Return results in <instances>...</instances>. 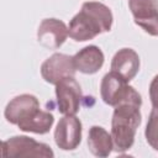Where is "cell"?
Here are the masks:
<instances>
[{"mask_svg":"<svg viewBox=\"0 0 158 158\" xmlns=\"http://www.w3.org/2000/svg\"><path fill=\"white\" fill-rule=\"evenodd\" d=\"M112 21L114 16L109 6L100 1H86L69 21L68 33L75 42H85L109 32Z\"/></svg>","mask_w":158,"mask_h":158,"instance_id":"6da1fadb","label":"cell"},{"mask_svg":"<svg viewBox=\"0 0 158 158\" xmlns=\"http://www.w3.org/2000/svg\"><path fill=\"white\" fill-rule=\"evenodd\" d=\"M141 105L139 100L123 101L115 106L111 118V137L114 141V151L117 153L127 152L135 143L138 126L141 125Z\"/></svg>","mask_w":158,"mask_h":158,"instance_id":"7a4b0ae2","label":"cell"},{"mask_svg":"<svg viewBox=\"0 0 158 158\" xmlns=\"http://www.w3.org/2000/svg\"><path fill=\"white\" fill-rule=\"evenodd\" d=\"M100 95L102 101L112 107L123 101L142 99L141 94L133 86L128 85V81L112 70L102 77L100 84Z\"/></svg>","mask_w":158,"mask_h":158,"instance_id":"3957f363","label":"cell"},{"mask_svg":"<svg viewBox=\"0 0 158 158\" xmlns=\"http://www.w3.org/2000/svg\"><path fill=\"white\" fill-rule=\"evenodd\" d=\"M2 157H43L53 158L52 148L27 136H14L1 143Z\"/></svg>","mask_w":158,"mask_h":158,"instance_id":"277c9868","label":"cell"},{"mask_svg":"<svg viewBox=\"0 0 158 158\" xmlns=\"http://www.w3.org/2000/svg\"><path fill=\"white\" fill-rule=\"evenodd\" d=\"M77 69L72 56L64 53H54L47 58L41 65V75L44 81L49 84H58L59 81L75 77Z\"/></svg>","mask_w":158,"mask_h":158,"instance_id":"5b68a950","label":"cell"},{"mask_svg":"<svg viewBox=\"0 0 158 158\" xmlns=\"http://www.w3.org/2000/svg\"><path fill=\"white\" fill-rule=\"evenodd\" d=\"M40 101L32 94H21L11 99L4 111V116L11 125H21L30 118H32L38 111Z\"/></svg>","mask_w":158,"mask_h":158,"instance_id":"8992f818","label":"cell"},{"mask_svg":"<svg viewBox=\"0 0 158 158\" xmlns=\"http://www.w3.org/2000/svg\"><path fill=\"white\" fill-rule=\"evenodd\" d=\"M83 126L75 115H64L54 130V142L62 151H73L81 142Z\"/></svg>","mask_w":158,"mask_h":158,"instance_id":"52a82bcc","label":"cell"},{"mask_svg":"<svg viewBox=\"0 0 158 158\" xmlns=\"http://www.w3.org/2000/svg\"><path fill=\"white\" fill-rule=\"evenodd\" d=\"M56 99L58 111L62 115H75L80 110L83 93L75 77L67 78L56 84Z\"/></svg>","mask_w":158,"mask_h":158,"instance_id":"ba28073f","label":"cell"},{"mask_svg":"<svg viewBox=\"0 0 158 158\" xmlns=\"http://www.w3.org/2000/svg\"><path fill=\"white\" fill-rule=\"evenodd\" d=\"M128 9L136 25L158 37V0H128Z\"/></svg>","mask_w":158,"mask_h":158,"instance_id":"9c48e42d","label":"cell"},{"mask_svg":"<svg viewBox=\"0 0 158 158\" xmlns=\"http://www.w3.org/2000/svg\"><path fill=\"white\" fill-rule=\"evenodd\" d=\"M69 36L67 25L58 19H44L37 30V41L47 49L59 48Z\"/></svg>","mask_w":158,"mask_h":158,"instance_id":"30bf717a","label":"cell"},{"mask_svg":"<svg viewBox=\"0 0 158 158\" xmlns=\"http://www.w3.org/2000/svg\"><path fill=\"white\" fill-rule=\"evenodd\" d=\"M139 67V56L132 48L118 49L111 59V70L117 73L126 81H131L137 75Z\"/></svg>","mask_w":158,"mask_h":158,"instance_id":"8fae6325","label":"cell"},{"mask_svg":"<svg viewBox=\"0 0 158 158\" xmlns=\"http://www.w3.org/2000/svg\"><path fill=\"white\" fill-rule=\"evenodd\" d=\"M75 69L83 74L98 73L105 62V56L98 46H86L73 56Z\"/></svg>","mask_w":158,"mask_h":158,"instance_id":"7c38bea8","label":"cell"},{"mask_svg":"<svg viewBox=\"0 0 158 158\" xmlns=\"http://www.w3.org/2000/svg\"><path fill=\"white\" fill-rule=\"evenodd\" d=\"M88 148L95 157H107L114 149V141L111 133H109L101 126H91L88 132Z\"/></svg>","mask_w":158,"mask_h":158,"instance_id":"4fadbf2b","label":"cell"},{"mask_svg":"<svg viewBox=\"0 0 158 158\" xmlns=\"http://www.w3.org/2000/svg\"><path fill=\"white\" fill-rule=\"evenodd\" d=\"M54 122V116L49 111L40 110L32 118L19 125L17 127L23 132H32L37 135L48 133Z\"/></svg>","mask_w":158,"mask_h":158,"instance_id":"5bb4252c","label":"cell"},{"mask_svg":"<svg viewBox=\"0 0 158 158\" xmlns=\"http://www.w3.org/2000/svg\"><path fill=\"white\" fill-rule=\"evenodd\" d=\"M144 137L147 143L158 152V109H154L151 111L146 130H144Z\"/></svg>","mask_w":158,"mask_h":158,"instance_id":"9a60e30c","label":"cell"},{"mask_svg":"<svg viewBox=\"0 0 158 158\" xmlns=\"http://www.w3.org/2000/svg\"><path fill=\"white\" fill-rule=\"evenodd\" d=\"M149 99L152 106L154 109H158V74L154 75V78L149 84Z\"/></svg>","mask_w":158,"mask_h":158,"instance_id":"2e32d148","label":"cell"}]
</instances>
